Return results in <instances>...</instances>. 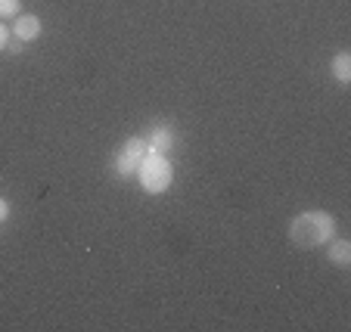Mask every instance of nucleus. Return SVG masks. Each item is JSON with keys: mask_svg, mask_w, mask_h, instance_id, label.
<instances>
[{"mask_svg": "<svg viewBox=\"0 0 351 332\" xmlns=\"http://www.w3.org/2000/svg\"><path fill=\"white\" fill-rule=\"evenodd\" d=\"M336 236V218L324 208L302 212L289 220V242L295 248H320Z\"/></svg>", "mask_w": 351, "mask_h": 332, "instance_id": "1", "label": "nucleus"}, {"mask_svg": "<svg viewBox=\"0 0 351 332\" xmlns=\"http://www.w3.org/2000/svg\"><path fill=\"white\" fill-rule=\"evenodd\" d=\"M134 177H137V183H140L143 193L162 196V193H168L171 183H174V165H171V159L162 155V153H146V159L140 162V168H137Z\"/></svg>", "mask_w": 351, "mask_h": 332, "instance_id": "2", "label": "nucleus"}, {"mask_svg": "<svg viewBox=\"0 0 351 332\" xmlns=\"http://www.w3.org/2000/svg\"><path fill=\"white\" fill-rule=\"evenodd\" d=\"M146 140L143 137H128L125 143H121V149L115 153V174L119 177H134L137 174V168H140V162L146 159Z\"/></svg>", "mask_w": 351, "mask_h": 332, "instance_id": "3", "label": "nucleus"}, {"mask_svg": "<svg viewBox=\"0 0 351 332\" xmlns=\"http://www.w3.org/2000/svg\"><path fill=\"white\" fill-rule=\"evenodd\" d=\"M143 140H146V149H149V153L168 155L174 149V140H178V133H174V127H168V125H153Z\"/></svg>", "mask_w": 351, "mask_h": 332, "instance_id": "4", "label": "nucleus"}, {"mask_svg": "<svg viewBox=\"0 0 351 332\" xmlns=\"http://www.w3.org/2000/svg\"><path fill=\"white\" fill-rule=\"evenodd\" d=\"M40 19L34 13H19L13 19V25H10V34H13L16 40H22V44H32V40L40 38Z\"/></svg>", "mask_w": 351, "mask_h": 332, "instance_id": "5", "label": "nucleus"}, {"mask_svg": "<svg viewBox=\"0 0 351 332\" xmlns=\"http://www.w3.org/2000/svg\"><path fill=\"white\" fill-rule=\"evenodd\" d=\"M326 261H330L332 267H351V242L348 240H336L332 236L330 242H326Z\"/></svg>", "mask_w": 351, "mask_h": 332, "instance_id": "6", "label": "nucleus"}, {"mask_svg": "<svg viewBox=\"0 0 351 332\" xmlns=\"http://www.w3.org/2000/svg\"><path fill=\"white\" fill-rule=\"evenodd\" d=\"M330 72H332V78H336L342 87L351 84V53H348V50H342V53L332 56Z\"/></svg>", "mask_w": 351, "mask_h": 332, "instance_id": "7", "label": "nucleus"}, {"mask_svg": "<svg viewBox=\"0 0 351 332\" xmlns=\"http://www.w3.org/2000/svg\"><path fill=\"white\" fill-rule=\"evenodd\" d=\"M22 13V0H0V19H16Z\"/></svg>", "mask_w": 351, "mask_h": 332, "instance_id": "8", "label": "nucleus"}, {"mask_svg": "<svg viewBox=\"0 0 351 332\" xmlns=\"http://www.w3.org/2000/svg\"><path fill=\"white\" fill-rule=\"evenodd\" d=\"M10 38H13V34H10V25H3V19H0V53H3V50H7Z\"/></svg>", "mask_w": 351, "mask_h": 332, "instance_id": "9", "label": "nucleus"}, {"mask_svg": "<svg viewBox=\"0 0 351 332\" xmlns=\"http://www.w3.org/2000/svg\"><path fill=\"white\" fill-rule=\"evenodd\" d=\"M7 218H10V202L3 199V196H0V224H3Z\"/></svg>", "mask_w": 351, "mask_h": 332, "instance_id": "10", "label": "nucleus"}]
</instances>
